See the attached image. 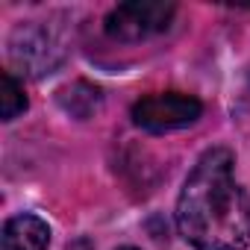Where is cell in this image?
Instances as JSON below:
<instances>
[{
	"mask_svg": "<svg viewBox=\"0 0 250 250\" xmlns=\"http://www.w3.org/2000/svg\"><path fill=\"white\" fill-rule=\"evenodd\" d=\"M9 59L15 68H21V74L44 77V74H53L56 65L62 62V47L47 30L36 24H24L9 39Z\"/></svg>",
	"mask_w": 250,
	"mask_h": 250,
	"instance_id": "277c9868",
	"label": "cell"
},
{
	"mask_svg": "<svg viewBox=\"0 0 250 250\" xmlns=\"http://www.w3.org/2000/svg\"><path fill=\"white\" fill-rule=\"evenodd\" d=\"M232 153L209 147L177 197L180 235L197 250L250 247V197L235 183Z\"/></svg>",
	"mask_w": 250,
	"mask_h": 250,
	"instance_id": "6da1fadb",
	"label": "cell"
},
{
	"mask_svg": "<svg viewBox=\"0 0 250 250\" xmlns=\"http://www.w3.org/2000/svg\"><path fill=\"white\" fill-rule=\"evenodd\" d=\"M133 124L147 133H171L183 130L203 115V103L183 91H165V94H147L133 103Z\"/></svg>",
	"mask_w": 250,
	"mask_h": 250,
	"instance_id": "3957f363",
	"label": "cell"
},
{
	"mask_svg": "<svg viewBox=\"0 0 250 250\" xmlns=\"http://www.w3.org/2000/svg\"><path fill=\"white\" fill-rule=\"evenodd\" d=\"M68 250H94V247H91V241H85V238H80V241H74V244H68Z\"/></svg>",
	"mask_w": 250,
	"mask_h": 250,
	"instance_id": "ba28073f",
	"label": "cell"
},
{
	"mask_svg": "<svg viewBox=\"0 0 250 250\" xmlns=\"http://www.w3.org/2000/svg\"><path fill=\"white\" fill-rule=\"evenodd\" d=\"M177 6L165 0H130L118 3L106 15V36L115 42H142L156 33H165Z\"/></svg>",
	"mask_w": 250,
	"mask_h": 250,
	"instance_id": "7a4b0ae2",
	"label": "cell"
},
{
	"mask_svg": "<svg viewBox=\"0 0 250 250\" xmlns=\"http://www.w3.org/2000/svg\"><path fill=\"white\" fill-rule=\"evenodd\" d=\"M21 112H27V94L12 71H3L0 74V115L3 121H15Z\"/></svg>",
	"mask_w": 250,
	"mask_h": 250,
	"instance_id": "52a82bcc",
	"label": "cell"
},
{
	"mask_svg": "<svg viewBox=\"0 0 250 250\" xmlns=\"http://www.w3.org/2000/svg\"><path fill=\"white\" fill-rule=\"evenodd\" d=\"M50 227L39 215H15L3 224V250H47Z\"/></svg>",
	"mask_w": 250,
	"mask_h": 250,
	"instance_id": "5b68a950",
	"label": "cell"
},
{
	"mask_svg": "<svg viewBox=\"0 0 250 250\" xmlns=\"http://www.w3.org/2000/svg\"><path fill=\"white\" fill-rule=\"evenodd\" d=\"M121 250H139V247H121Z\"/></svg>",
	"mask_w": 250,
	"mask_h": 250,
	"instance_id": "9c48e42d",
	"label": "cell"
},
{
	"mask_svg": "<svg viewBox=\"0 0 250 250\" xmlns=\"http://www.w3.org/2000/svg\"><path fill=\"white\" fill-rule=\"evenodd\" d=\"M56 100H59V106H62L71 118H80V121L94 118V115L100 112V106H103V94H100V88L91 85V83H85V80H77V83L59 88Z\"/></svg>",
	"mask_w": 250,
	"mask_h": 250,
	"instance_id": "8992f818",
	"label": "cell"
}]
</instances>
